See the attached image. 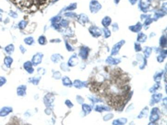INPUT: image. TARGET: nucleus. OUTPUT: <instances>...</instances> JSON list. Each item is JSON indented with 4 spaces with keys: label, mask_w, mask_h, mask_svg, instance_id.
I'll return each mask as SVG.
<instances>
[{
    "label": "nucleus",
    "mask_w": 167,
    "mask_h": 125,
    "mask_svg": "<svg viewBox=\"0 0 167 125\" xmlns=\"http://www.w3.org/2000/svg\"><path fill=\"white\" fill-rule=\"evenodd\" d=\"M24 41L26 45L31 46L34 43V38L32 37H28L24 39Z\"/></svg>",
    "instance_id": "0eeeda50"
},
{
    "label": "nucleus",
    "mask_w": 167,
    "mask_h": 125,
    "mask_svg": "<svg viewBox=\"0 0 167 125\" xmlns=\"http://www.w3.org/2000/svg\"><path fill=\"white\" fill-rule=\"evenodd\" d=\"M26 86L22 85L19 86L17 88V94L19 96H24V95H26Z\"/></svg>",
    "instance_id": "20e7f679"
},
{
    "label": "nucleus",
    "mask_w": 167,
    "mask_h": 125,
    "mask_svg": "<svg viewBox=\"0 0 167 125\" xmlns=\"http://www.w3.org/2000/svg\"><path fill=\"white\" fill-rule=\"evenodd\" d=\"M24 68L29 73H32L34 72V69L32 68V64L30 61H27L24 64Z\"/></svg>",
    "instance_id": "f03ea898"
},
{
    "label": "nucleus",
    "mask_w": 167,
    "mask_h": 125,
    "mask_svg": "<svg viewBox=\"0 0 167 125\" xmlns=\"http://www.w3.org/2000/svg\"><path fill=\"white\" fill-rule=\"evenodd\" d=\"M0 48H1V46H0Z\"/></svg>",
    "instance_id": "2eb2a0df"
},
{
    "label": "nucleus",
    "mask_w": 167,
    "mask_h": 125,
    "mask_svg": "<svg viewBox=\"0 0 167 125\" xmlns=\"http://www.w3.org/2000/svg\"><path fill=\"white\" fill-rule=\"evenodd\" d=\"M12 112V108L10 107H5L0 110V116L4 117L8 115L9 113Z\"/></svg>",
    "instance_id": "7ed1b4c3"
},
{
    "label": "nucleus",
    "mask_w": 167,
    "mask_h": 125,
    "mask_svg": "<svg viewBox=\"0 0 167 125\" xmlns=\"http://www.w3.org/2000/svg\"><path fill=\"white\" fill-rule=\"evenodd\" d=\"M28 25V22L25 20H22L21 21L19 22L18 24V26L20 29L23 30Z\"/></svg>",
    "instance_id": "1a4fd4ad"
},
{
    "label": "nucleus",
    "mask_w": 167,
    "mask_h": 125,
    "mask_svg": "<svg viewBox=\"0 0 167 125\" xmlns=\"http://www.w3.org/2000/svg\"><path fill=\"white\" fill-rule=\"evenodd\" d=\"M6 82V80L4 77H0V86H3Z\"/></svg>",
    "instance_id": "9b49d317"
},
{
    "label": "nucleus",
    "mask_w": 167,
    "mask_h": 125,
    "mask_svg": "<svg viewBox=\"0 0 167 125\" xmlns=\"http://www.w3.org/2000/svg\"><path fill=\"white\" fill-rule=\"evenodd\" d=\"M4 50L8 54L10 55L14 52V46L13 44H9L4 48Z\"/></svg>",
    "instance_id": "39448f33"
},
{
    "label": "nucleus",
    "mask_w": 167,
    "mask_h": 125,
    "mask_svg": "<svg viewBox=\"0 0 167 125\" xmlns=\"http://www.w3.org/2000/svg\"><path fill=\"white\" fill-rule=\"evenodd\" d=\"M20 48V51L22 53H25V52L26 51V48H24L22 45H21V46H20V48Z\"/></svg>",
    "instance_id": "ddd939ff"
},
{
    "label": "nucleus",
    "mask_w": 167,
    "mask_h": 125,
    "mask_svg": "<svg viewBox=\"0 0 167 125\" xmlns=\"http://www.w3.org/2000/svg\"><path fill=\"white\" fill-rule=\"evenodd\" d=\"M2 18H3V16H2V15L0 13V22L2 21Z\"/></svg>",
    "instance_id": "4468645a"
},
{
    "label": "nucleus",
    "mask_w": 167,
    "mask_h": 125,
    "mask_svg": "<svg viewBox=\"0 0 167 125\" xmlns=\"http://www.w3.org/2000/svg\"><path fill=\"white\" fill-rule=\"evenodd\" d=\"M38 42L39 43L40 45H45L47 43V40H46V38L45 36H43V35L40 36L39 37Z\"/></svg>",
    "instance_id": "6e6552de"
},
{
    "label": "nucleus",
    "mask_w": 167,
    "mask_h": 125,
    "mask_svg": "<svg viewBox=\"0 0 167 125\" xmlns=\"http://www.w3.org/2000/svg\"><path fill=\"white\" fill-rule=\"evenodd\" d=\"M13 62V59L10 56H6L4 59V63L8 68H10Z\"/></svg>",
    "instance_id": "423d86ee"
},
{
    "label": "nucleus",
    "mask_w": 167,
    "mask_h": 125,
    "mask_svg": "<svg viewBox=\"0 0 167 125\" xmlns=\"http://www.w3.org/2000/svg\"><path fill=\"white\" fill-rule=\"evenodd\" d=\"M43 57V54H42L41 53H37L36 54H35L34 56H33L31 60V63L32 65H37L40 64L42 60Z\"/></svg>",
    "instance_id": "f257e3e1"
},
{
    "label": "nucleus",
    "mask_w": 167,
    "mask_h": 125,
    "mask_svg": "<svg viewBox=\"0 0 167 125\" xmlns=\"http://www.w3.org/2000/svg\"><path fill=\"white\" fill-rule=\"evenodd\" d=\"M9 15H10V17L13 18H16L18 17V14L17 13H16L14 11H11L10 13H9Z\"/></svg>",
    "instance_id": "f8f14e48"
},
{
    "label": "nucleus",
    "mask_w": 167,
    "mask_h": 125,
    "mask_svg": "<svg viewBox=\"0 0 167 125\" xmlns=\"http://www.w3.org/2000/svg\"><path fill=\"white\" fill-rule=\"evenodd\" d=\"M40 80V77L31 78L29 79V81L30 83H33L35 85H37L38 84Z\"/></svg>",
    "instance_id": "9d476101"
}]
</instances>
